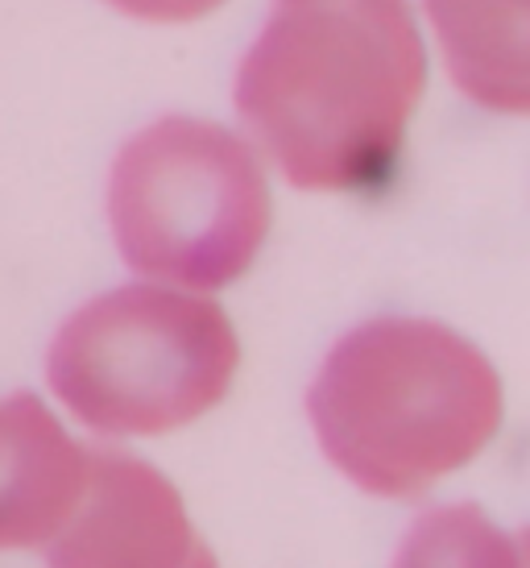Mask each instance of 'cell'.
I'll use <instances>...</instances> for the list:
<instances>
[{
  "mask_svg": "<svg viewBox=\"0 0 530 568\" xmlns=\"http://www.w3.org/2000/svg\"><path fill=\"white\" fill-rule=\"evenodd\" d=\"M415 0H269L233 80L241 138L312 195L390 179L427 92Z\"/></svg>",
  "mask_w": 530,
  "mask_h": 568,
  "instance_id": "obj_1",
  "label": "cell"
},
{
  "mask_svg": "<svg viewBox=\"0 0 530 568\" xmlns=\"http://www.w3.org/2000/svg\"><path fill=\"white\" fill-rule=\"evenodd\" d=\"M506 382L465 332L431 316H374L332 341L307 386V424L344 481L422 498L498 440Z\"/></svg>",
  "mask_w": 530,
  "mask_h": 568,
  "instance_id": "obj_2",
  "label": "cell"
},
{
  "mask_svg": "<svg viewBox=\"0 0 530 568\" xmlns=\"http://www.w3.org/2000/svg\"><path fill=\"white\" fill-rule=\"evenodd\" d=\"M236 369L241 336L216 295L141 278L75 307L47 348L50 395L104 444L200 424Z\"/></svg>",
  "mask_w": 530,
  "mask_h": 568,
  "instance_id": "obj_3",
  "label": "cell"
},
{
  "mask_svg": "<svg viewBox=\"0 0 530 568\" xmlns=\"http://www.w3.org/2000/svg\"><path fill=\"white\" fill-rule=\"evenodd\" d=\"M269 224V171L241 129L171 112L112 159V245L141 283L216 295L249 274Z\"/></svg>",
  "mask_w": 530,
  "mask_h": 568,
  "instance_id": "obj_4",
  "label": "cell"
},
{
  "mask_svg": "<svg viewBox=\"0 0 530 568\" xmlns=\"http://www.w3.org/2000/svg\"><path fill=\"white\" fill-rule=\"evenodd\" d=\"M203 536L157 465L112 444H88V489L47 568H187Z\"/></svg>",
  "mask_w": 530,
  "mask_h": 568,
  "instance_id": "obj_5",
  "label": "cell"
},
{
  "mask_svg": "<svg viewBox=\"0 0 530 568\" xmlns=\"http://www.w3.org/2000/svg\"><path fill=\"white\" fill-rule=\"evenodd\" d=\"M88 489V444L33 390L0 398V552H47Z\"/></svg>",
  "mask_w": 530,
  "mask_h": 568,
  "instance_id": "obj_6",
  "label": "cell"
},
{
  "mask_svg": "<svg viewBox=\"0 0 530 568\" xmlns=\"http://www.w3.org/2000/svg\"><path fill=\"white\" fill-rule=\"evenodd\" d=\"M448 80L493 116H530V0H415Z\"/></svg>",
  "mask_w": 530,
  "mask_h": 568,
  "instance_id": "obj_7",
  "label": "cell"
},
{
  "mask_svg": "<svg viewBox=\"0 0 530 568\" xmlns=\"http://www.w3.org/2000/svg\"><path fill=\"white\" fill-rule=\"evenodd\" d=\"M390 568H522L518 536L477 503L427 506L394 548Z\"/></svg>",
  "mask_w": 530,
  "mask_h": 568,
  "instance_id": "obj_8",
  "label": "cell"
},
{
  "mask_svg": "<svg viewBox=\"0 0 530 568\" xmlns=\"http://www.w3.org/2000/svg\"><path fill=\"white\" fill-rule=\"evenodd\" d=\"M116 13L133 17V21H150V26H187L200 17L216 13L224 0H109Z\"/></svg>",
  "mask_w": 530,
  "mask_h": 568,
  "instance_id": "obj_9",
  "label": "cell"
},
{
  "mask_svg": "<svg viewBox=\"0 0 530 568\" xmlns=\"http://www.w3.org/2000/svg\"><path fill=\"white\" fill-rule=\"evenodd\" d=\"M187 568H220V560H216V552H212L207 544H200V548H195V556L187 560Z\"/></svg>",
  "mask_w": 530,
  "mask_h": 568,
  "instance_id": "obj_10",
  "label": "cell"
},
{
  "mask_svg": "<svg viewBox=\"0 0 530 568\" xmlns=\"http://www.w3.org/2000/svg\"><path fill=\"white\" fill-rule=\"evenodd\" d=\"M518 556H522V568H530V527L518 531Z\"/></svg>",
  "mask_w": 530,
  "mask_h": 568,
  "instance_id": "obj_11",
  "label": "cell"
}]
</instances>
